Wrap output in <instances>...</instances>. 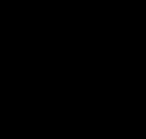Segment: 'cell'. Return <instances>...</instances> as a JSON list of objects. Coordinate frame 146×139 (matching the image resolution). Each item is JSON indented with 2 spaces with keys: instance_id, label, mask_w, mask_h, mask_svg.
I'll return each mask as SVG.
<instances>
[]
</instances>
